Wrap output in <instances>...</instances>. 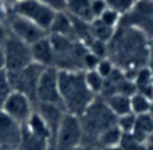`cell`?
<instances>
[{
    "instance_id": "obj_1",
    "label": "cell",
    "mask_w": 153,
    "mask_h": 150,
    "mask_svg": "<svg viewBox=\"0 0 153 150\" xmlns=\"http://www.w3.org/2000/svg\"><path fill=\"white\" fill-rule=\"evenodd\" d=\"M152 57L150 40L134 28L119 23L108 42V58L121 71L143 68Z\"/></svg>"
},
{
    "instance_id": "obj_2",
    "label": "cell",
    "mask_w": 153,
    "mask_h": 150,
    "mask_svg": "<svg viewBox=\"0 0 153 150\" xmlns=\"http://www.w3.org/2000/svg\"><path fill=\"white\" fill-rule=\"evenodd\" d=\"M58 90L61 107L65 113L81 116L94 99L84 79V71H60L58 69Z\"/></svg>"
},
{
    "instance_id": "obj_3",
    "label": "cell",
    "mask_w": 153,
    "mask_h": 150,
    "mask_svg": "<svg viewBox=\"0 0 153 150\" xmlns=\"http://www.w3.org/2000/svg\"><path fill=\"white\" fill-rule=\"evenodd\" d=\"M79 119H81L82 131H84V144H85L87 139H90L92 142H97L98 136L102 132L116 126L118 118L111 113V110L105 103V100L95 97L94 102L79 116Z\"/></svg>"
},
{
    "instance_id": "obj_4",
    "label": "cell",
    "mask_w": 153,
    "mask_h": 150,
    "mask_svg": "<svg viewBox=\"0 0 153 150\" xmlns=\"http://www.w3.org/2000/svg\"><path fill=\"white\" fill-rule=\"evenodd\" d=\"M84 144V131L79 116L65 113L52 139V150H73Z\"/></svg>"
},
{
    "instance_id": "obj_5",
    "label": "cell",
    "mask_w": 153,
    "mask_h": 150,
    "mask_svg": "<svg viewBox=\"0 0 153 150\" xmlns=\"http://www.w3.org/2000/svg\"><path fill=\"white\" fill-rule=\"evenodd\" d=\"M121 23L134 28L148 40H153V3L150 0H135L131 10L123 15Z\"/></svg>"
},
{
    "instance_id": "obj_6",
    "label": "cell",
    "mask_w": 153,
    "mask_h": 150,
    "mask_svg": "<svg viewBox=\"0 0 153 150\" xmlns=\"http://www.w3.org/2000/svg\"><path fill=\"white\" fill-rule=\"evenodd\" d=\"M10 11L18 16H23V18L29 19L31 23L37 24L39 28H42L44 31L48 32L53 18H55V11L50 10L48 7L42 5L37 0H21V2L15 3L13 7H10Z\"/></svg>"
},
{
    "instance_id": "obj_7",
    "label": "cell",
    "mask_w": 153,
    "mask_h": 150,
    "mask_svg": "<svg viewBox=\"0 0 153 150\" xmlns=\"http://www.w3.org/2000/svg\"><path fill=\"white\" fill-rule=\"evenodd\" d=\"M42 71H44V66L36 65V63L26 66V68L19 69V71H11V73L7 71L8 84H10L11 90L21 92L36 102V89H37V82H39Z\"/></svg>"
},
{
    "instance_id": "obj_8",
    "label": "cell",
    "mask_w": 153,
    "mask_h": 150,
    "mask_svg": "<svg viewBox=\"0 0 153 150\" xmlns=\"http://www.w3.org/2000/svg\"><path fill=\"white\" fill-rule=\"evenodd\" d=\"M3 52H5V71H19V69L26 68V66L32 65V55H31V47L27 44L21 42L19 39H16L15 36H8L5 44L2 45Z\"/></svg>"
},
{
    "instance_id": "obj_9",
    "label": "cell",
    "mask_w": 153,
    "mask_h": 150,
    "mask_svg": "<svg viewBox=\"0 0 153 150\" xmlns=\"http://www.w3.org/2000/svg\"><path fill=\"white\" fill-rule=\"evenodd\" d=\"M5 24H7V28H8L11 36H15L16 39H19L21 42L27 44V45H32L37 40H40L45 36H48V32L44 31L42 28H39L37 24L31 23L29 19L23 18V16L11 13V11H8Z\"/></svg>"
},
{
    "instance_id": "obj_10",
    "label": "cell",
    "mask_w": 153,
    "mask_h": 150,
    "mask_svg": "<svg viewBox=\"0 0 153 150\" xmlns=\"http://www.w3.org/2000/svg\"><path fill=\"white\" fill-rule=\"evenodd\" d=\"M36 102L61 105L60 90H58V69L56 68H53V66L44 68V71L39 78V82H37Z\"/></svg>"
},
{
    "instance_id": "obj_11",
    "label": "cell",
    "mask_w": 153,
    "mask_h": 150,
    "mask_svg": "<svg viewBox=\"0 0 153 150\" xmlns=\"http://www.w3.org/2000/svg\"><path fill=\"white\" fill-rule=\"evenodd\" d=\"M0 110L5 111L11 119H15L21 126H24V124L29 121V118L34 113L32 100L27 95H24L21 92H16V90H11L8 94V97L5 99V102H3Z\"/></svg>"
},
{
    "instance_id": "obj_12",
    "label": "cell",
    "mask_w": 153,
    "mask_h": 150,
    "mask_svg": "<svg viewBox=\"0 0 153 150\" xmlns=\"http://www.w3.org/2000/svg\"><path fill=\"white\" fill-rule=\"evenodd\" d=\"M23 126L0 110V149L16 150L21 144Z\"/></svg>"
},
{
    "instance_id": "obj_13",
    "label": "cell",
    "mask_w": 153,
    "mask_h": 150,
    "mask_svg": "<svg viewBox=\"0 0 153 150\" xmlns=\"http://www.w3.org/2000/svg\"><path fill=\"white\" fill-rule=\"evenodd\" d=\"M31 47V55H32V61L36 65H40L44 68H55V53H53V47L52 42L48 39V36H45L44 39L34 42Z\"/></svg>"
},
{
    "instance_id": "obj_14",
    "label": "cell",
    "mask_w": 153,
    "mask_h": 150,
    "mask_svg": "<svg viewBox=\"0 0 153 150\" xmlns=\"http://www.w3.org/2000/svg\"><path fill=\"white\" fill-rule=\"evenodd\" d=\"M36 111L45 121L47 128L50 129V134H52V139H53V136H55V132H56V128H58L61 118H63V115H65L63 107L61 105H52V103H37Z\"/></svg>"
},
{
    "instance_id": "obj_15",
    "label": "cell",
    "mask_w": 153,
    "mask_h": 150,
    "mask_svg": "<svg viewBox=\"0 0 153 150\" xmlns=\"http://www.w3.org/2000/svg\"><path fill=\"white\" fill-rule=\"evenodd\" d=\"M66 13L71 18L92 23L94 16L90 10V0H66Z\"/></svg>"
},
{
    "instance_id": "obj_16",
    "label": "cell",
    "mask_w": 153,
    "mask_h": 150,
    "mask_svg": "<svg viewBox=\"0 0 153 150\" xmlns=\"http://www.w3.org/2000/svg\"><path fill=\"white\" fill-rule=\"evenodd\" d=\"M48 34H55V36H63V37H69V39H76L74 37V29H73V19L66 11L56 13L53 18V23L50 29H48Z\"/></svg>"
},
{
    "instance_id": "obj_17",
    "label": "cell",
    "mask_w": 153,
    "mask_h": 150,
    "mask_svg": "<svg viewBox=\"0 0 153 150\" xmlns=\"http://www.w3.org/2000/svg\"><path fill=\"white\" fill-rule=\"evenodd\" d=\"M105 103L108 105V108L111 110L116 118L123 115H127L131 113V95H126V94H111L108 97L103 99Z\"/></svg>"
},
{
    "instance_id": "obj_18",
    "label": "cell",
    "mask_w": 153,
    "mask_h": 150,
    "mask_svg": "<svg viewBox=\"0 0 153 150\" xmlns=\"http://www.w3.org/2000/svg\"><path fill=\"white\" fill-rule=\"evenodd\" d=\"M18 150H52V145H50V140L31 134L23 126V137H21V144H19Z\"/></svg>"
},
{
    "instance_id": "obj_19",
    "label": "cell",
    "mask_w": 153,
    "mask_h": 150,
    "mask_svg": "<svg viewBox=\"0 0 153 150\" xmlns=\"http://www.w3.org/2000/svg\"><path fill=\"white\" fill-rule=\"evenodd\" d=\"M150 111H152V100L147 95L135 90L131 95V113H134L135 116H140V115L150 113Z\"/></svg>"
},
{
    "instance_id": "obj_20",
    "label": "cell",
    "mask_w": 153,
    "mask_h": 150,
    "mask_svg": "<svg viewBox=\"0 0 153 150\" xmlns=\"http://www.w3.org/2000/svg\"><path fill=\"white\" fill-rule=\"evenodd\" d=\"M121 139H123V132L119 131L118 126H113V128L106 129L105 132H102V134L98 136L95 145H98V149H102V147H114V145L121 144Z\"/></svg>"
},
{
    "instance_id": "obj_21",
    "label": "cell",
    "mask_w": 153,
    "mask_h": 150,
    "mask_svg": "<svg viewBox=\"0 0 153 150\" xmlns=\"http://www.w3.org/2000/svg\"><path fill=\"white\" fill-rule=\"evenodd\" d=\"M114 31H116V29L106 26V24H103L102 21H98V19H94V21L90 23V32H92L94 39L100 40V42L108 44L111 40V37L114 36Z\"/></svg>"
},
{
    "instance_id": "obj_22",
    "label": "cell",
    "mask_w": 153,
    "mask_h": 150,
    "mask_svg": "<svg viewBox=\"0 0 153 150\" xmlns=\"http://www.w3.org/2000/svg\"><path fill=\"white\" fill-rule=\"evenodd\" d=\"M84 79H85V84H87L89 90L94 95H98L103 92V89H105V79L95 71V69L84 71Z\"/></svg>"
},
{
    "instance_id": "obj_23",
    "label": "cell",
    "mask_w": 153,
    "mask_h": 150,
    "mask_svg": "<svg viewBox=\"0 0 153 150\" xmlns=\"http://www.w3.org/2000/svg\"><path fill=\"white\" fill-rule=\"evenodd\" d=\"M135 118H137V116L134 113L123 115L116 119V126L119 128V131H121L123 134H132V131H134V128H135Z\"/></svg>"
},
{
    "instance_id": "obj_24",
    "label": "cell",
    "mask_w": 153,
    "mask_h": 150,
    "mask_svg": "<svg viewBox=\"0 0 153 150\" xmlns=\"http://www.w3.org/2000/svg\"><path fill=\"white\" fill-rule=\"evenodd\" d=\"M121 18H123V15H119L118 11H114V10H111V8H108V10H105L102 13V16H98V21H102L103 24H106V26H110V28H113V29H116L119 26V23H121Z\"/></svg>"
},
{
    "instance_id": "obj_25",
    "label": "cell",
    "mask_w": 153,
    "mask_h": 150,
    "mask_svg": "<svg viewBox=\"0 0 153 150\" xmlns=\"http://www.w3.org/2000/svg\"><path fill=\"white\" fill-rule=\"evenodd\" d=\"M106 3V7L111 10L118 11L119 15H126L131 10V7L134 5L135 0H103Z\"/></svg>"
},
{
    "instance_id": "obj_26",
    "label": "cell",
    "mask_w": 153,
    "mask_h": 150,
    "mask_svg": "<svg viewBox=\"0 0 153 150\" xmlns=\"http://www.w3.org/2000/svg\"><path fill=\"white\" fill-rule=\"evenodd\" d=\"M114 69H116V66H114V63L110 60L108 57H106V58H102V60L98 61V65L95 66V71L100 74V76L105 79V81L111 76V73H113Z\"/></svg>"
},
{
    "instance_id": "obj_27",
    "label": "cell",
    "mask_w": 153,
    "mask_h": 150,
    "mask_svg": "<svg viewBox=\"0 0 153 150\" xmlns=\"http://www.w3.org/2000/svg\"><path fill=\"white\" fill-rule=\"evenodd\" d=\"M11 92V87L8 84V78H7V71H0V108H2L5 99L8 97V94Z\"/></svg>"
},
{
    "instance_id": "obj_28",
    "label": "cell",
    "mask_w": 153,
    "mask_h": 150,
    "mask_svg": "<svg viewBox=\"0 0 153 150\" xmlns=\"http://www.w3.org/2000/svg\"><path fill=\"white\" fill-rule=\"evenodd\" d=\"M42 5L48 7L50 10H53L55 13H61V11H66V0H37Z\"/></svg>"
},
{
    "instance_id": "obj_29",
    "label": "cell",
    "mask_w": 153,
    "mask_h": 150,
    "mask_svg": "<svg viewBox=\"0 0 153 150\" xmlns=\"http://www.w3.org/2000/svg\"><path fill=\"white\" fill-rule=\"evenodd\" d=\"M90 10H92L94 19H97L98 16H102L103 11L108 10V7H106V3L103 0H90Z\"/></svg>"
},
{
    "instance_id": "obj_30",
    "label": "cell",
    "mask_w": 153,
    "mask_h": 150,
    "mask_svg": "<svg viewBox=\"0 0 153 150\" xmlns=\"http://www.w3.org/2000/svg\"><path fill=\"white\" fill-rule=\"evenodd\" d=\"M8 36H10V31H8L7 24L5 23H0V45L5 44V40L8 39Z\"/></svg>"
},
{
    "instance_id": "obj_31",
    "label": "cell",
    "mask_w": 153,
    "mask_h": 150,
    "mask_svg": "<svg viewBox=\"0 0 153 150\" xmlns=\"http://www.w3.org/2000/svg\"><path fill=\"white\" fill-rule=\"evenodd\" d=\"M8 8H7V5L0 0V23H5L7 21V16H8Z\"/></svg>"
},
{
    "instance_id": "obj_32",
    "label": "cell",
    "mask_w": 153,
    "mask_h": 150,
    "mask_svg": "<svg viewBox=\"0 0 153 150\" xmlns=\"http://www.w3.org/2000/svg\"><path fill=\"white\" fill-rule=\"evenodd\" d=\"M5 66H7V61H5V52H3V47L0 45V71H5Z\"/></svg>"
},
{
    "instance_id": "obj_33",
    "label": "cell",
    "mask_w": 153,
    "mask_h": 150,
    "mask_svg": "<svg viewBox=\"0 0 153 150\" xmlns=\"http://www.w3.org/2000/svg\"><path fill=\"white\" fill-rule=\"evenodd\" d=\"M73 150H98V147L95 144H82V145H79V147H76Z\"/></svg>"
},
{
    "instance_id": "obj_34",
    "label": "cell",
    "mask_w": 153,
    "mask_h": 150,
    "mask_svg": "<svg viewBox=\"0 0 153 150\" xmlns=\"http://www.w3.org/2000/svg\"><path fill=\"white\" fill-rule=\"evenodd\" d=\"M98 150H124V149L121 147V145H114V147H102Z\"/></svg>"
},
{
    "instance_id": "obj_35",
    "label": "cell",
    "mask_w": 153,
    "mask_h": 150,
    "mask_svg": "<svg viewBox=\"0 0 153 150\" xmlns=\"http://www.w3.org/2000/svg\"><path fill=\"white\" fill-rule=\"evenodd\" d=\"M5 5H10V7H13L15 3H18V2H21V0H2Z\"/></svg>"
},
{
    "instance_id": "obj_36",
    "label": "cell",
    "mask_w": 153,
    "mask_h": 150,
    "mask_svg": "<svg viewBox=\"0 0 153 150\" xmlns=\"http://www.w3.org/2000/svg\"><path fill=\"white\" fill-rule=\"evenodd\" d=\"M145 144H147V145H150V147L153 149V134H152L150 137H148V140H147V142H145Z\"/></svg>"
},
{
    "instance_id": "obj_37",
    "label": "cell",
    "mask_w": 153,
    "mask_h": 150,
    "mask_svg": "<svg viewBox=\"0 0 153 150\" xmlns=\"http://www.w3.org/2000/svg\"><path fill=\"white\" fill-rule=\"evenodd\" d=\"M150 113H153V100H152V111H150Z\"/></svg>"
},
{
    "instance_id": "obj_38",
    "label": "cell",
    "mask_w": 153,
    "mask_h": 150,
    "mask_svg": "<svg viewBox=\"0 0 153 150\" xmlns=\"http://www.w3.org/2000/svg\"><path fill=\"white\" fill-rule=\"evenodd\" d=\"M152 123H153V113H152Z\"/></svg>"
},
{
    "instance_id": "obj_39",
    "label": "cell",
    "mask_w": 153,
    "mask_h": 150,
    "mask_svg": "<svg viewBox=\"0 0 153 150\" xmlns=\"http://www.w3.org/2000/svg\"><path fill=\"white\" fill-rule=\"evenodd\" d=\"M150 2H152V3H153V0H150Z\"/></svg>"
}]
</instances>
